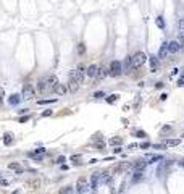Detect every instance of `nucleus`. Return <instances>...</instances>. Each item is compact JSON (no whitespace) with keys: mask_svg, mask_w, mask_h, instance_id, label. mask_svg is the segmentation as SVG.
Wrapping results in <instances>:
<instances>
[{"mask_svg":"<svg viewBox=\"0 0 184 194\" xmlns=\"http://www.w3.org/2000/svg\"><path fill=\"white\" fill-rule=\"evenodd\" d=\"M145 60H147V57H145V54L144 52H136L134 55H131V63H132V68H139L141 65H144L145 63Z\"/></svg>","mask_w":184,"mask_h":194,"instance_id":"f257e3e1","label":"nucleus"},{"mask_svg":"<svg viewBox=\"0 0 184 194\" xmlns=\"http://www.w3.org/2000/svg\"><path fill=\"white\" fill-rule=\"evenodd\" d=\"M123 73V66H121V62L118 60H113L110 63V68H108V74L110 76H119Z\"/></svg>","mask_w":184,"mask_h":194,"instance_id":"f03ea898","label":"nucleus"},{"mask_svg":"<svg viewBox=\"0 0 184 194\" xmlns=\"http://www.w3.org/2000/svg\"><path fill=\"white\" fill-rule=\"evenodd\" d=\"M34 94H36L34 87L31 86V84H26V86L23 87V94H21V97H23L24 100H31L34 97Z\"/></svg>","mask_w":184,"mask_h":194,"instance_id":"7ed1b4c3","label":"nucleus"},{"mask_svg":"<svg viewBox=\"0 0 184 194\" xmlns=\"http://www.w3.org/2000/svg\"><path fill=\"white\" fill-rule=\"evenodd\" d=\"M70 79H73V81H76V83L81 84L82 81H84V71L81 70H73L70 73Z\"/></svg>","mask_w":184,"mask_h":194,"instance_id":"20e7f679","label":"nucleus"},{"mask_svg":"<svg viewBox=\"0 0 184 194\" xmlns=\"http://www.w3.org/2000/svg\"><path fill=\"white\" fill-rule=\"evenodd\" d=\"M121 66H123V73H126V74H129L134 68H132V63H131V57H126L124 58V62L121 63Z\"/></svg>","mask_w":184,"mask_h":194,"instance_id":"39448f33","label":"nucleus"},{"mask_svg":"<svg viewBox=\"0 0 184 194\" xmlns=\"http://www.w3.org/2000/svg\"><path fill=\"white\" fill-rule=\"evenodd\" d=\"M179 50H181V44L178 41L168 42V52H170V54H178Z\"/></svg>","mask_w":184,"mask_h":194,"instance_id":"423d86ee","label":"nucleus"},{"mask_svg":"<svg viewBox=\"0 0 184 194\" xmlns=\"http://www.w3.org/2000/svg\"><path fill=\"white\" fill-rule=\"evenodd\" d=\"M66 91H68V87H66L65 84L57 83L55 86H53V92H55V94H58V95H65V94H66Z\"/></svg>","mask_w":184,"mask_h":194,"instance_id":"0eeeda50","label":"nucleus"},{"mask_svg":"<svg viewBox=\"0 0 184 194\" xmlns=\"http://www.w3.org/2000/svg\"><path fill=\"white\" fill-rule=\"evenodd\" d=\"M168 54H170V52H168V42H163L162 47H160V50H158V58L163 60V58H166Z\"/></svg>","mask_w":184,"mask_h":194,"instance_id":"6e6552de","label":"nucleus"},{"mask_svg":"<svg viewBox=\"0 0 184 194\" xmlns=\"http://www.w3.org/2000/svg\"><path fill=\"white\" fill-rule=\"evenodd\" d=\"M97 73H98V68H97V65H90L89 68L86 70V74L89 76V78H97Z\"/></svg>","mask_w":184,"mask_h":194,"instance_id":"1a4fd4ad","label":"nucleus"},{"mask_svg":"<svg viewBox=\"0 0 184 194\" xmlns=\"http://www.w3.org/2000/svg\"><path fill=\"white\" fill-rule=\"evenodd\" d=\"M149 63H150V70L152 71H157V70H158L160 58L158 57H150V58H149Z\"/></svg>","mask_w":184,"mask_h":194,"instance_id":"9d476101","label":"nucleus"},{"mask_svg":"<svg viewBox=\"0 0 184 194\" xmlns=\"http://www.w3.org/2000/svg\"><path fill=\"white\" fill-rule=\"evenodd\" d=\"M145 167H147V162H142V160H137V162H134V163H132L134 172H142Z\"/></svg>","mask_w":184,"mask_h":194,"instance_id":"9b49d317","label":"nucleus"},{"mask_svg":"<svg viewBox=\"0 0 184 194\" xmlns=\"http://www.w3.org/2000/svg\"><path fill=\"white\" fill-rule=\"evenodd\" d=\"M8 168H10V170H15V172H16L18 175H20V173H23V172H24V168H23V167H21L20 163H16V162H12V163H10V165H8Z\"/></svg>","mask_w":184,"mask_h":194,"instance_id":"f8f14e48","label":"nucleus"},{"mask_svg":"<svg viewBox=\"0 0 184 194\" xmlns=\"http://www.w3.org/2000/svg\"><path fill=\"white\" fill-rule=\"evenodd\" d=\"M20 100H21V95H20V94H12V95L8 97L10 105H18V103H20Z\"/></svg>","mask_w":184,"mask_h":194,"instance_id":"ddd939ff","label":"nucleus"},{"mask_svg":"<svg viewBox=\"0 0 184 194\" xmlns=\"http://www.w3.org/2000/svg\"><path fill=\"white\" fill-rule=\"evenodd\" d=\"M58 83V78L55 74H49L47 78H45V84H50V86H55Z\"/></svg>","mask_w":184,"mask_h":194,"instance_id":"4468645a","label":"nucleus"},{"mask_svg":"<svg viewBox=\"0 0 184 194\" xmlns=\"http://www.w3.org/2000/svg\"><path fill=\"white\" fill-rule=\"evenodd\" d=\"M68 91L70 92H76L79 89V83H76V81H73V79H70V83H68Z\"/></svg>","mask_w":184,"mask_h":194,"instance_id":"2eb2a0df","label":"nucleus"},{"mask_svg":"<svg viewBox=\"0 0 184 194\" xmlns=\"http://www.w3.org/2000/svg\"><path fill=\"white\" fill-rule=\"evenodd\" d=\"M87 189V181L84 180V178H79L78 180V191L79 193H82V191Z\"/></svg>","mask_w":184,"mask_h":194,"instance_id":"dca6fc26","label":"nucleus"},{"mask_svg":"<svg viewBox=\"0 0 184 194\" xmlns=\"http://www.w3.org/2000/svg\"><path fill=\"white\" fill-rule=\"evenodd\" d=\"M98 178H100V175H98V173H94V175H92V178H90V188H92V189H97Z\"/></svg>","mask_w":184,"mask_h":194,"instance_id":"f3484780","label":"nucleus"},{"mask_svg":"<svg viewBox=\"0 0 184 194\" xmlns=\"http://www.w3.org/2000/svg\"><path fill=\"white\" fill-rule=\"evenodd\" d=\"M142 178H144L142 172H134V173H132V183H139Z\"/></svg>","mask_w":184,"mask_h":194,"instance_id":"a211bd4d","label":"nucleus"},{"mask_svg":"<svg viewBox=\"0 0 184 194\" xmlns=\"http://www.w3.org/2000/svg\"><path fill=\"white\" fill-rule=\"evenodd\" d=\"M162 155H149L147 157V163H155V162H158V160H162Z\"/></svg>","mask_w":184,"mask_h":194,"instance_id":"6ab92c4d","label":"nucleus"},{"mask_svg":"<svg viewBox=\"0 0 184 194\" xmlns=\"http://www.w3.org/2000/svg\"><path fill=\"white\" fill-rule=\"evenodd\" d=\"M12 142H13V134L12 133H7V134L3 136V144L8 146V144H12Z\"/></svg>","mask_w":184,"mask_h":194,"instance_id":"aec40b11","label":"nucleus"},{"mask_svg":"<svg viewBox=\"0 0 184 194\" xmlns=\"http://www.w3.org/2000/svg\"><path fill=\"white\" fill-rule=\"evenodd\" d=\"M107 74H108V70H107V68H98V73H97V78L98 79H103Z\"/></svg>","mask_w":184,"mask_h":194,"instance_id":"412c9836","label":"nucleus"},{"mask_svg":"<svg viewBox=\"0 0 184 194\" xmlns=\"http://www.w3.org/2000/svg\"><path fill=\"white\" fill-rule=\"evenodd\" d=\"M119 144H123V139L119 136L111 138V139H110V146H119Z\"/></svg>","mask_w":184,"mask_h":194,"instance_id":"4be33fe9","label":"nucleus"},{"mask_svg":"<svg viewBox=\"0 0 184 194\" xmlns=\"http://www.w3.org/2000/svg\"><path fill=\"white\" fill-rule=\"evenodd\" d=\"M155 23H157V26H158L160 29L165 28V20H163V16H157V18H155Z\"/></svg>","mask_w":184,"mask_h":194,"instance_id":"5701e85b","label":"nucleus"},{"mask_svg":"<svg viewBox=\"0 0 184 194\" xmlns=\"http://www.w3.org/2000/svg\"><path fill=\"white\" fill-rule=\"evenodd\" d=\"M165 144L168 146V147H174V146H178L179 144V139H168Z\"/></svg>","mask_w":184,"mask_h":194,"instance_id":"b1692460","label":"nucleus"},{"mask_svg":"<svg viewBox=\"0 0 184 194\" xmlns=\"http://www.w3.org/2000/svg\"><path fill=\"white\" fill-rule=\"evenodd\" d=\"M118 97H119L118 94H111V95H108V97H107V102H108V103H115L116 100H118Z\"/></svg>","mask_w":184,"mask_h":194,"instance_id":"393cba45","label":"nucleus"},{"mask_svg":"<svg viewBox=\"0 0 184 194\" xmlns=\"http://www.w3.org/2000/svg\"><path fill=\"white\" fill-rule=\"evenodd\" d=\"M37 87H39L41 92H44L45 89H47V84H45V81H39V83H37Z\"/></svg>","mask_w":184,"mask_h":194,"instance_id":"a878e982","label":"nucleus"},{"mask_svg":"<svg viewBox=\"0 0 184 194\" xmlns=\"http://www.w3.org/2000/svg\"><path fill=\"white\" fill-rule=\"evenodd\" d=\"M84 52H86V47H84V44H78V54H79V55H84Z\"/></svg>","mask_w":184,"mask_h":194,"instance_id":"bb28decb","label":"nucleus"},{"mask_svg":"<svg viewBox=\"0 0 184 194\" xmlns=\"http://www.w3.org/2000/svg\"><path fill=\"white\" fill-rule=\"evenodd\" d=\"M31 154H34V155H42V154H45V149L44 147H39V149H36L34 152H31Z\"/></svg>","mask_w":184,"mask_h":194,"instance_id":"cd10ccee","label":"nucleus"},{"mask_svg":"<svg viewBox=\"0 0 184 194\" xmlns=\"http://www.w3.org/2000/svg\"><path fill=\"white\" fill-rule=\"evenodd\" d=\"M73 193V188L71 186H66L65 189H61V194H71Z\"/></svg>","mask_w":184,"mask_h":194,"instance_id":"c85d7f7f","label":"nucleus"},{"mask_svg":"<svg viewBox=\"0 0 184 194\" xmlns=\"http://www.w3.org/2000/svg\"><path fill=\"white\" fill-rule=\"evenodd\" d=\"M53 102H57V99H50V100H39V105H44V103H53Z\"/></svg>","mask_w":184,"mask_h":194,"instance_id":"c756f323","label":"nucleus"},{"mask_svg":"<svg viewBox=\"0 0 184 194\" xmlns=\"http://www.w3.org/2000/svg\"><path fill=\"white\" fill-rule=\"evenodd\" d=\"M134 134H136L137 138H145V136H147V134H145V133H144L142 129H137V131H136Z\"/></svg>","mask_w":184,"mask_h":194,"instance_id":"7c9ffc66","label":"nucleus"},{"mask_svg":"<svg viewBox=\"0 0 184 194\" xmlns=\"http://www.w3.org/2000/svg\"><path fill=\"white\" fill-rule=\"evenodd\" d=\"M128 167H129L128 163H119V165L116 167V172H119V170H124V168H128Z\"/></svg>","mask_w":184,"mask_h":194,"instance_id":"2f4dec72","label":"nucleus"},{"mask_svg":"<svg viewBox=\"0 0 184 194\" xmlns=\"http://www.w3.org/2000/svg\"><path fill=\"white\" fill-rule=\"evenodd\" d=\"M150 142H147V141H145V142H142V144H141V149H149V147H150Z\"/></svg>","mask_w":184,"mask_h":194,"instance_id":"473e14b6","label":"nucleus"},{"mask_svg":"<svg viewBox=\"0 0 184 194\" xmlns=\"http://www.w3.org/2000/svg\"><path fill=\"white\" fill-rule=\"evenodd\" d=\"M179 31H181V34L184 33V18H183V20L179 21Z\"/></svg>","mask_w":184,"mask_h":194,"instance_id":"72a5a7b5","label":"nucleus"},{"mask_svg":"<svg viewBox=\"0 0 184 194\" xmlns=\"http://www.w3.org/2000/svg\"><path fill=\"white\" fill-rule=\"evenodd\" d=\"M103 95H105V94H103L102 91H98V92H95V94H94V97H95V99H100V97H103Z\"/></svg>","mask_w":184,"mask_h":194,"instance_id":"f704fd0d","label":"nucleus"},{"mask_svg":"<svg viewBox=\"0 0 184 194\" xmlns=\"http://www.w3.org/2000/svg\"><path fill=\"white\" fill-rule=\"evenodd\" d=\"M10 183H8V180H2V178H0V186H8Z\"/></svg>","mask_w":184,"mask_h":194,"instance_id":"c9c22d12","label":"nucleus"},{"mask_svg":"<svg viewBox=\"0 0 184 194\" xmlns=\"http://www.w3.org/2000/svg\"><path fill=\"white\" fill-rule=\"evenodd\" d=\"M52 115V110H47V112H42V116H50Z\"/></svg>","mask_w":184,"mask_h":194,"instance_id":"e433bc0d","label":"nucleus"},{"mask_svg":"<svg viewBox=\"0 0 184 194\" xmlns=\"http://www.w3.org/2000/svg\"><path fill=\"white\" fill-rule=\"evenodd\" d=\"M63 162H65V157H63V155H60V157L57 159V163H63Z\"/></svg>","mask_w":184,"mask_h":194,"instance_id":"4c0bfd02","label":"nucleus"},{"mask_svg":"<svg viewBox=\"0 0 184 194\" xmlns=\"http://www.w3.org/2000/svg\"><path fill=\"white\" fill-rule=\"evenodd\" d=\"M79 160V155H71V162H78Z\"/></svg>","mask_w":184,"mask_h":194,"instance_id":"58836bf2","label":"nucleus"},{"mask_svg":"<svg viewBox=\"0 0 184 194\" xmlns=\"http://www.w3.org/2000/svg\"><path fill=\"white\" fill-rule=\"evenodd\" d=\"M178 86H184V76H183V78H179V81H178Z\"/></svg>","mask_w":184,"mask_h":194,"instance_id":"ea45409f","label":"nucleus"},{"mask_svg":"<svg viewBox=\"0 0 184 194\" xmlns=\"http://www.w3.org/2000/svg\"><path fill=\"white\" fill-rule=\"evenodd\" d=\"M2 102H3V91L0 89V105H2Z\"/></svg>","mask_w":184,"mask_h":194,"instance_id":"a19ab883","label":"nucleus"},{"mask_svg":"<svg viewBox=\"0 0 184 194\" xmlns=\"http://www.w3.org/2000/svg\"><path fill=\"white\" fill-rule=\"evenodd\" d=\"M28 120H29V116H23V118H20L21 123H24V121H28Z\"/></svg>","mask_w":184,"mask_h":194,"instance_id":"79ce46f5","label":"nucleus"},{"mask_svg":"<svg viewBox=\"0 0 184 194\" xmlns=\"http://www.w3.org/2000/svg\"><path fill=\"white\" fill-rule=\"evenodd\" d=\"M124 188H126V184H124V183H121V186H119V193H123V191H124Z\"/></svg>","mask_w":184,"mask_h":194,"instance_id":"37998d69","label":"nucleus"},{"mask_svg":"<svg viewBox=\"0 0 184 194\" xmlns=\"http://www.w3.org/2000/svg\"><path fill=\"white\" fill-rule=\"evenodd\" d=\"M170 129H171V128H170V126H165V128L162 129V133H168V131H170Z\"/></svg>","mask_w":184,"mask_h":194,"instance_id":"c03bdc74","label":"nucleus"},{"mask_svg":"<svg viewBox=\"0 0 184 194\" xmlns=\"http://www.w3.org/2000/svg\"><path fill=\"white\" fill-rule=\"evenodd\" d=\"M153 147H155V149H163V146H162V144H155Z\"/></svg>","mask_w":184,"mask_h":194,"instance_id":"a18cd8bd","label":"nucleus"},{"mask_svg":"<svg viewBox=\"0 0 184 194\" xmlns=\"http://www.w3.org/2000/svg\"><path fill=\"white\" fill-rule=\"evenodd\" d=\"M155 87H158V89H160V87H163V83H157Z\"/></svg>","mask_w":184,"mask_h":194,"instance_id":"49530a36","label":"nucleus"},{"mask_svg":"<svg viewBox=\"0 0 184 194\" xmlns=\"http://www.w3.org/2000/svg\"><path fill=\"white\" fill-rule=\"evenodd\" d=\"M12 194H21V193H20V191H13Z\"/></svg>","mask_w":184,"mask_h":194,"instance_id":"de8ad7c7","label":"nucleus"},{"mask_svg":"<svg viewBox=\"0 0 184 194\" xmlns=\"http://www.w3.org/2000/svg\"><path fill=\"white\" fill-rule=\"evenodd\" d=\"M181 165H183V167H184V160H183V162H181Z\"/></svg>","mask_w":184,"mask_h":194,"instance_id":"09e8293b","label":"nucleus"}]
</instances>
